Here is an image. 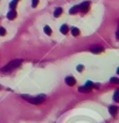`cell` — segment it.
<instances>
[{
    "mask_svg": "<svg viewBox=\"0 0 119 123\" xmlns=\"http://www.w3.org/2000/svg\"><path fill=\"white\" fill-rule=\"evenodd\" d=\"M71 34H72L74 36H78V35H79V30L76 28V27H72V28H71Z\"/></svg>",
    "mask_w": 119,
    "mask_h": 123,
    "instance_id": "8fae6325",
    "label": "cell"
},
{
    "mask_svg": "<svg viewBox=\"0 0 119 123\" xmlns=\"http://www.w3.org/2000/svg\"><path fill=\"white\" fill-rule=\"evenodd\" d=\"M110 82H111V83H115V85H118V83H119V79H117V77H112V79L110 80Z\"/></svg>",
    "mask_w": 119,
    "mask_h": 123,
    "instance_id": "9a60e30c",
    "label": "cell"
},
{
    "mask_svg": "<svg viewBox=\"0 0 119 123\" xmlns=\"http://www.w3.org/2000/svg\"><path fill=\"white\" fill-rule=\"evenodd\" d=\"M16 5H18V0H13V1L9 4V7H11V9H14V8L16 7Z\"/></svg>",
    "mask_w": 119,
    "mask_h": 123,
    "instance_id": "4fadbf2b",
    "label": "cell"
},
{
    "mask_svg": "<svg viewBox=\"0 0 119 123\" xmlns=\"http://www.w3.org/2000/svg\"><path fill=\"white\" fill-rule=\"evenodd\" d=\"M22 63L21 60H13V61H11L8 64H6L5 67H4V72H9V70H12V69H14V68H16V67H19L20 64Z\"/></svg>",
    "mask_w": 119,
    "mask_h": 123,
    "instance_id": "7a4b0ae2",
    "label": "cell"
},
{
    "mask_svg": "<svg viewBox=\"0 0 119 123\" xmlns=\"http://www.w3.org/2000/svg\"><path fill=\"white\" fill-rule=\"evenodd\" d=\"M109 111H110V114H111V115H113V116H115V115L117 114V111H118V108H117L116 106H111V107L109 108Z\"/></svg>",
    "mask_w": 119,
    "mask_h": 123,
    "instance_id": "52a82bcc",
    "label": "cell"
},
{
    "mask_svg": "<svg viewBox=\"0 0 119 123\" xmlns=\"http://www.w3.org/2000/svg\"><path fill=\"white\" fill-rule=\"evenodd\" d=\"M89 7H90V2L89 1H84V2H82L79 5V11H82L83 13H85V12L89 11Z\"/></svg>",
    "mask_w": 119,
    "mask_h": 123,
    "instance_id": "3957f363",
    "label": "cell"
},
{
    "mask_svg": "<svg viewBox=\"0 0 119 123\" xmlns=\"http://www.w3.org/2000/svg\"><path fill=\"white\" fill-rule=\"evenodd\" d=\"M60 31H61L62 34H67L68 31H69V28H68V26H67V25H62V26H61V28H60Z\"/></svg>",
    "mask_w": 119,
    "mask_h": 123,
    "instance_id": "30bf717a",
    "label": "cell"
},
{
    "mask_svg": "<svg viewBox=\"0 0 119 123\" xmlns=\"http://www.w3.org/2000/svg\"><path fill=\"white\" fill-rule=\"evenodd\" d=\"M78 11H79V6H74L72 8H70L69 13H70V14H76Z\"/></svg>",
    "mask_w": 119,
    "mask_h": 123,
    "instance_id": "9c48e42d",
    "label": "cell"
},
{
    "mask_svg": "<svg viewBox=\"0 0 119 123\" xmlns=\"http://www.w3.org/2000/svg\"><path fill=\"white\" fill-rule=\"evenodd\" d=\"M18 1H19V0H18Z\"/></svg>",
    "mask_w": 119,
    "mask_h": 123,
    "instance_id": "7402d4cb",
    "label": "cell"
},
{
    "mask_svg": "<svg viewBox=\"0 0 119 123\" xmlns=\"http://www.w3.org/2000/svg\"><path fill=\"white\" fill-rule=\"evenodd\" d=\"M15 18H16V11L11 9V11L7 13V19H8V20H13V19H15Z\"/></svg>",
    "mask_w": 119,
    "mask_h": 123,
    "instance_id": "5b68a950",
    "label": "cell"
},
{
    "mask_svg": "<svg viewBox=\"0 0 119 123\" xmlns=\"http://www.w3.org/2000/svg\"><path fill=\"white\" fill-rule=\"evenodd\" d=\"M0 89H1V86H0Z\"/></svg>",
    "mask_w": 119,
    "mask_h": 123,
    "instance_id": "44dd1931",
    "label": "cell"
},
{
    "mask_svg": "<svg viewBox=\"0 0 119 123\" xmlns=\"http://www.w3.org/2000/svg\"><path fill=\"white\" fill-rule=\"evenodd\" d=\"M65 83H67L68 86H74V85L76 83V80H75L72 76H68V77H65Z\"/></svg>",
    "mask_w": 119,
    "mask_h": 123,
    "instance_id": "8992f818",
    "label": "cell"
},
{
    "mask_svg": "<svg viewBox=\"0 0 119 123\" xmlns=\"http://www.w3.org/2000/svg\"><path fill=\"white\" fill-rule=\"evenodd\" d=\"M85 86H87V87H88V88H89V89H91V88H92V86H93V83H92V82H87V85H85Z\"/></svg>",
    "mask_w": 119,
    "mask_h": 123,
    "instance_id": "d6986e66",
    "label": "cell"
},
{
    "mask_svg": "<svg viewBox=\"0 0 119 123\" xmlns=\"http://www.w3.org/2000/svg\"><path fill=\"white\" fill-rule=\"evenodd\" d=\"M78 92H81V93H88V92H90V89L87 87V86H82V87H79V88H78Z\"/></svg>",
    "mask_w": 119,
    "mask_h": 123,
    "instance_id": "7c38bea8",
    "label": "cell"
},
{
    "mask_svg": "<svg viewBox=\"0 0 119 123\" xmlns=\"http://www.w3.org/2000/svg\"><path fill=\"white\" fill-rule=\"evenodd\" d=\"M44 33L47 34V35H52V30H50V27L49 26H44Z\"/></svg>",
    "mask_w": 119,
    "mask_h": 123,
    "instance_id": "5bb4252c",
    "label": "cell"
},
{
    "mask_svg": "<svg viewBox=\"0 0 119 123\" xmlns=\"http://www.w3.org/2000/svg\"><path fill=\"white\" fill-rule=\"evenodd\" d=\"M22 97L28 101L32 104H41L46 100V95H37V96H29V95H22Z\"/></svg>",
    "mask_w": 119,
    "mask_h": 123,
    "instance_id": "6da1fadb",
    "label": "cell"
},
{
    "mask_svg": "<svg viewBox=\"0 0 119 123\" xmlns=\"http://www.w3.org/2000/svg\"><path fill=\"white\" fill-rule=\"evenodd\" d=\"M5 34H6V30H5L4 27H0V35H1V36H4Z\"/></svg>",
    "mask_w": 119,
    "mask_h": 123,
    "instance_id": "ac0fdd59",
    "label": "cell"
},
{
    "mask_svg": "<svg viewBox=\"0 0 119 123\" xmlns=\"http://www.w3.org/2000/svg\"><path fill=\"white\" fill-rule=\"evenodd\" d=\"M62 12H63V9H62L61 7H57V8L55 9V12H54V17H55V18H59L60 15L62 14Z\"/></svg>",
    "mask_w": 119,
    "mask_h": 123,
    "instance_id": "ba28073f",
    "label": "cell"
},
{
    "mask_svg": "<svg viewBox=\"0 0 119 123\" xmlns=\"http://www.w3.org/2000/svg\"><path fill=\"white\" fill-rule=\"evenodd\" d=\"M39 5V0H32V6L33 7H36Z\"/></svg>",
    "mask_w": 119,
    "mask_h": 123,
    "instance_id": "e0dca14e",
    "label": "cell"
},
{
    "mask_svg": "<svg viewBox=\"0 0 119 123\" xmlns=\"http://www.w3.org/2000/svg\"><path fill=\"white\" fill-rule=\"evenodd\" d=\"M119 90H116V92H115V97H113V98H115V101H116V102H118L119 101Z\"/></svg>",
    "mask_w": 119,
    "mask_h": 123,
    "instance_id": "2e32d148",
    "label": "cell"
},
{
    "mask_svg": "<svg viewBox=\"0 0 119 123\" xmlns=\"http://www.w3.org/2000/svg\"><path fill=\"white\" fill-rule=\"evenodd\" d=\"M104 51V48L102 46H91L90 47V52L95 53V54H98V53H102Z\"/></svg>",
    "mask_w": 119,
    "mask_h": 123,
    "instance_id": "277c9868",
    "label": "cell"
},
{
    "mask_svg": "<svg viewBox=\"0 0 119 123\" xmlns=\"http://www.w3.org/2000/svg\"><path fill=\"white\" fill-rule=\"evenodd\" d=\"M83 69H84V67H83L82 64H79V66L77 67V70H78V72H83Z\"/></svg>",
    "mask_w": 119,
    "mask_h": 123,
    "instance_id": "ffe728a7",
    "label": "cell"
}]
</instances>
